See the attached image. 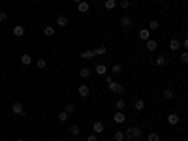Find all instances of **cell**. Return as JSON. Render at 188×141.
Segmentation results:
<instances>
[{
  "instance_id": "cell-5",
  "label": "cell",
  "mask_w": 188,
  "mask_h": 141,
  "mask_svg": "<svg viewBox=\"0 0 188 141\" xmlns=\"http://www.w3.org/2000/svg\"><path fill=\"white\" fill-rule=\"evenodd\" d=\"M179 120H181V117H179L177 113H169V115H167V122H169L171 126H175V124H177Z\"/></svg>"
},
{
  "instance_id": "cell-32",
  "label": "cell",
  "mask_w": 188,
  "mask_h": 141,
  "mask_svg": "<svg viewBox=\"0 0 188 141\" xmlns=\"http://www.w3.org/2000/svg\"><path fill=\"white\" fill-rule=\"evenodd\" d=\"M79 75H81V77H89V75H90V70H89V68H83V70L81 72H79Z\"/></svg>"
},
{
  "instance_id": "cell-34",
  "label": "cell",
  "mask_w": 188,
  "mask_h": 141,
  "mask_svg": "<svg viewBox=\"0 0 188 141\" xmlns=\"http://www.w3.org/2000/svg\"><path fill=\"white\" fill-rule=\"evenodd\" d=\"M156 64H158V66H164V64H166V56H158V58H156Z\"/></svg>"
},
{
  "instance_id": "cell-35",
  "label": "cell",
  "mask_w": 188,
  "mask_h": 141,
  "mask_svg": "<svg viewBox=\"0 0 188 141\" xmlns=\"http://www.w3.org/2000/svg\"><path fill=\"white\" fill-rule=\"evenodd\" d=\"M181 62H188V53H186V51H182V53H181Z\"/></svg>"
},
{
  "instance_id": "cell-11",
  "label": "cell",
  "mask_w": 188,
  "mask_h": 141,
  "mask_svg": "<svg viewBox=\"0 0 188 141\" xmlns=\"http://www.w3.org/2000/svg\"><path fill=\"white\" fill-rule=\"evenodd\" d=\"M77 10L81 11V13H87V11L90 10V6H89V2H85V0H83V2H79L77 4Z\"/></svg>"
},
{
  "instance_id": "cell-30",
  "label": "cell",
  "mask_w": 188,
  "mask_h": 141,
  "mask_svg": "<svg viewBox=\"0 0 188 141\" xmlns=\"http://www.w3.org/2000/svg\"><path fill=\"white\" fill-rule=\"evenodd\" d=\"M36 64H38L40 70H43V68L47 66V60H45V58H38V62H36Z\"/></svg>"
},
{
  "instance_id": "cell-13",
  "label": "cell",
  "mask_w": 188,
  "mask_h": 141,
  "mask_svg": "<svg viewBox=\"0 0 188 141\" xmlns=\"http://www.w3.org/2000/svg\"><path fill=\"white\" fill-rule=\"evenodd\" d=\"M92 130H94V134H102V132H103V122L96 120V122L92 124Z\"/></svg>"
},
{
  "instance_id": "cell-16",
  "label": "cell",
  "mask_w": 188,
  "mask_h": 141,
  "mask_svg": "<svg viewBox=\"0 0 188 141\" xmlns=\"http://www.w3.org/2000/svg\"><path fill=\"white\" fill-rule=\"evenodd\" d=\"M156 47H158V43L154 42V40H147V49L153 53V51H156Z\"/></svg>"
},
{
  "instance_id": "cell-22",
  "label": "cell",
  "mask_w": 188,
  "mask_h": 141,
  "mask_svg": "<svg viewBox=\"0 0 188 141\" xmlns=\"http://www.w3.org/2000/svg\"><path fill=\"white\" fill-rule=\"evenodd\" d=\"M160 28V23L156 21V19H154V21H151L149 23V30H158Z\"/></svg>"
},
{
  "instance_id": "cell-6",
  "label": "cell",
  "mask_w": 188,
  "mask_h": 141,
  "mask_svg": "<svg viewBox=\"0 0 188 141\" xmlns=\"http://www.w3.org/2000/svg\"><path fill=\"white\" fill-rule=\"evenodd\" d=\"M77 92H79V96H81V98H87V96H89V92H90V88L87 87V85H79Z\"/></svg>"
},
{
  "instance_id": "cell-37",
  "label": "cell",
  "mask_w": 188,
  "mask_h": 141,
  "mask_svg": "<svg viewBox=\"0 0 188 141\" xmlns=\"http://www.w3.org/2000/svg\"><path fill=\"white\" fill-rule=\"evenodd\" d=\"M87 141H98V138H96V134H92V135H89V138H87Z\"/></svg>"
},
{
  "instance_id": "cell-15",
  "label": "cell",
  "mask_w": 188,
  "mask_h": 141,
  "mask_svg": "<svg viewBox=\"0 0 188 141\" xmlns=\"http://www.w3.org/2000/svg\"><path fill=\"white\" fill-rule=\"evenodd\" d=\"M134 107H135L137 111H143V109H145V102H143L141 98H137V100L134 102Z\"/></svg>"
},
{
  "instance_id": "cell-29",
  "label": "cell",
  "mask_w": 188,
  "mask_h": 141,
  "mask_svg": "<svg viewBox=\"0 0 188 141\" xmlns=\"http://www.w3.org/2000/svg\"><path fill=\"white\" fill-rule=\"evenodd\" d=\"M70 132H71V135H79V134H81V130H79L77 124H74V126L70 128Z\"/></svg>"
},
{
  "instance_id": "cell-25",
  "label": "cell",
  "mask_w": 188,
  "mask_h": 141,
  "mask_svg": "<svg viewBox=\"0 0 188 141\" xmlns=\"http://www.w3.org/2000/svg\"><path fill=\"white\" fill-rule=\"evenodd\" d=\"M43 34L45 36H53L55 34V26H45L43 28Z\"/></svg>"
},
{
  "instance_id": "cell-18",
  "label": "cell",
  "mask_w": 188,
  "mask_h": 141,
  "mask_svg": "<svg viewBox=\"0 0 188 141\" xmlns=\"http://www.w3.org/2000/svg\"><path fill=\"white\" fill-rule=\"evenodd\" d=\"M64 111H66L68 115H71V113L75 111V103H74V102H68V103H66V107H64Z\"/></svg>"
},
{
  "instance_id": "cell-9",
  "label": "cell",
  "mask_w": 188,
  "mask_h": 141,
  "mask_svg": "<svg viewBox=\"0 0 188 141\" xmlns=\"http://www.w3.org/2000/svg\"><path fill=\"white\" fill-rule=\"evenodd\" d=\"M92 53H94V56H102V55L107 53V47L105 45H100V47H96V49H92Z\"/></svg>"
},
{
  "instance_id": "cell-8",
  "label": "cell",
  "mask_w": 188,
  "mask_h": 141,
  "mask_svg": "<svg viewBox=\"0 0 188 141\" xmlns=\"http://www.w3.org/2000/svg\"><path fill=\"white\" fill-rule=\"evenodd\" d=\"M139 38H141L143 42L151 40V30H149V28H141V30H139Z\"/></svg>"
},
{
  "instance_id": "cell-21",
  "label": "cell",
  "mask_w": 188,
  "mask_h": 141,
  "mask_svg": "<svg viewBox=\"0 0 188 141\" xmlns=\"http://www.w3.org/2000/svg\"><path fill=\"white\" fill-rule=\"evenodd\" d=\"M21 62L25 64V66H28V64L32 62V56H30V55H23V56H21Z\"/></svg>"
},
{
  "instance_id": "cell-23",
  "label": "cell",
  "mask_w": 188,
  "mask_h": 141,
  "mask_svg": "<svg viewBox=\"0 0 188 141\" xmlns=\"http://www.w3.org/2000/svg\"><path fill=\"white\" fill-rule=\"evenodd\" d=\"M162 98H164V100H171V98H173V92H171L169 88H167V90H164V92H162Z\"/></svg>"
},
{
  "instance_id": "cell-14",
  "label": "cell",
  "mask_w": 188,
  "mask_h": 141,
  "mask_svg": "<svg viewBox=\"0 0 188 141\" xmlns=\"http://www.w3.org/2000/svg\"><path fill=\"white\" fill-rule=\"evenodd\" d=\"M81 58H83V60H90V58H94V53H92V49H87V51H83V53H81Z\"/></svg>"
},
{
  "instance_id": "cell-36",
  "label": "cell",
  "mask_w": 188,
  "mask_h": 141,
  "mask_svg": "<svg viewBox=\"0 0 188 141\" xmlns=\"http://www.w3.org/2000/svg\"><path fill=\"white\" fill-rule=\"evenodd\" d=\"M6 19H8V13L6 11H0V23H4Z\"/></svg>"
},
{
  "instance_id": "cell-27",
  "label": "cell",
  "mask_w": 188,
  "mask_h": 141,
  "mask_svg": "<svg viewBox=\"0 0 188 141\" xmlns=\"http://www.w3.org/2000/svg\"><path fill=\"white\" fill-rule=\"evenodd\" d=\"M115 141H124V132H115Z\"/></svg>"
},
{
  "instance_id": "cell-3",
  "label": "cell",
  "mask_w": 188,
  "mask_h": 141,
  "mask_svg": "<svg viewBox=\"0 0 188 141\" xmlns=\"http://www.w3.org/2000/svg\"><path fill=\"white\" fill-rule=\"evenodd\" d=\"M11 113H15V115H25L23 103L21 102H13V103H11Z\"/></svg>"
},
{
  "instance_id": "cell-28",
  "label": "cell",
  "mask_w": 188,
  "mask_h": 141,
  "mask_svg": "<svg viewBox=\"0 0 188 141\" xmlns=\"http://www.w3.org/2000/svg\"><path fill=\"white\" fill-rule=\"evenodd\" d=\"M115 103H117V111H122V109H124V106H126L124 100H117Z\"/></svg>"
},
{
  "instance_id": "cell-33",
  "label": "cell",
  "mask_w": 188,
  "mask_h": 141,
  "mask_svg": "<svg viewBox=\"0 0 188 141\" xmlns=\"http://www.w3.org/2000/svg\"><path fill=\"white\" fill-rule=\"evenodd\" d=\"M121 8L122 10H128L130 8V0H121Z\"/></svg>"
},
{
  "instance_id": "cell-31",
  "label": "cell",
  "mask_w": 188,
  "mask_h": 141,
  "mask_svg": "<svg viewBox=\"0 0 188 141\" xmlns=\"http://www.w3.org/2000/svg\"><path fill=\"white\" fill-rule=\"evenodd\" d=\"M115 6H117V4H115V0H105V10H113Z\"/></svg>"
},
{
  "instance_id": "cell-1",
  "label": "cell",
  "mask_w": 188,
  "mask_h": 141,
  "mask_svg": "<svg viewBox=\"0 0 188 141\" xmlns=\"http://www.w3.org/2000/svg\"><path fill=\"white\" fill-rule=\"evenodd\" d=\"M141 135H143V132H141V128L139 126H130L128 130L124 132V139H141Z\"/></svg>"
},
{
  "instance_id": "cell-17",
  "label": "cell",
  "mask_w": 188,
  "mask_h": 141,
  "mask_svg": "<svg viewBox=\"0 0 188 141\" xmlns=\"http://www.w3.org/2000/svg\"><path fill=\"white\" fill-rule=\"evenodd\" d=\"M57 25H58V26H66V25H68V17H66V15H58Z\"/></svg>"
},
{
  "instance_id": "cell-20",
  "label": "cell",
  "mask_w": 188,
  "mask_h": 141,
  "mask_svg": "<svg viewBox=\"0 0 188 141\" xmlns=\"http://www.w3.org/2000/svg\"><path fill=\"white\" fill-rule=\"evenodd\" d=\"M122 72V66L121 64H113V68H111V74H115V75H119Z\"/></svg>"
},
{
  "instance_id": "cell-19",
  "label": "cell",
  "mask_w": 188,
  "mask_h": 141,
  "mask_svg": "<svg viewBox=\"0 0 188 141\" xmlns=\"http://www.w3.org/2000/svg\"><path fill=\"white\" fill-rule=\"evenodd\" d=\"M23 34H25V28H23V26H13V36H17V38H21Z\"/></svg>"
},
{
  "instance_id": "cell-38",
  "label": "cell",
  "mask_w": 188,
  "mask_h": 141,
  "mask_svg": "<svg viewBox=\"0 0 188 141\" xmlns=\"http://www.w3.org/2000/svg\"><path fill=\"white\" fill-rule=\"evenodd\" d=\"M111 81H113V75H107V74H105V83H107V85H109Z\"/></svg>"
},
{
  "instance_id": "cell-40",
  "label": "cell",
  "mask_w": 188,
  "mask_h": 141,
  "mask_svg": "<svg viewBox=\"0 0 188 141\" xmlns=\"http://www.w3.org/2000/svg\"><path fill=\"white\" fill-rule=\"evenodd\" d=\"M15 141H25V139H15Z\"/></svg>"
},
{
  "instance_id": "cell-10",
  "label": "cell",
  "mask_w": 188,
  "mask_h": 141,
  "mask_svg": "<svg viewBox=\"0 0 188 141\" xmlns=\"http://www.w3.org/2000/svg\"><path fill=\"white\" fill-rule=\"evenodd\" d=\"M94 70H96V74H98V75H105L107 74V66H105V64H96Z\"/></svg>"
},
{
  "instance_id": "cell-12",
  "label": "cell",
  "mask_w": 188,
  "mask_h": 141,
  "mask_svg": "<svg viewBox=\"0 0 188 141\" xmlns=\"http://www.w3.org/2000/svg\"><path fill=\"white\" fill-rule=\"evenodd\" d=\"M179 47H181V42H179L177 38L169 40V49H171V51H179Z\"/></svg>"
},
{
  "instance_id": "cell-2",
  "label": "cell",
  "mask_w": 188,
  "mask_h": 141,
  "mask_svg": "<svg viewBox=\"0 0 188 141\" xmlns=\"http://www.w3.org/2000/svg\"><path fill=\"white\" fill-rule=\"evenodd\" d=\"M109 90L113 92V94H122V92H124V87H122L121 83H117V81H111L109 83Z\"/></svg>"
},
{
  "instance_id": "cell-39",
  "label": "cell",
  "mask_w": 188,
  "mask_h": 141,
  "mask_svg": "<svg viewBox=\"0 0 188 141\" xmlns=\"http://www.w3.org/2000/svg\"><path fill=\"white\" fill-rule=\"evenodd\" d=\"M74 2H75V4H79V2H83V0H74Z\"/></svg>"
},
{
  "instance_id": "cell-26",
  "label": "cell",
  "mask_w": 188,
  "mask_h": 141,
  "mask_svg": "<svg viewBox=\"0 0 188 141\" xmlns=\"http://www.w3.org/2000/svg\"><path fill=\"white\" fill-rule=\"evenodd\" d=\"M68 117H70V115H68L66 111H60V113H58V120H60V122H66Z\"/></svg>"
},
{
  "instance_id": "cell-4",
  "label": "cell",
  "mask_w": 188,
  "mask_h": 141,
  "mask_svg": "<svg viewBox=\"0 0 188 141\" xmlns=\"http://www.w3.org/2000/svg\"><path fill=\"white\" fill-rule=\"evenodd\" d=\"M119 25H121L122 28H130V26H132V17H128V15H124V17H121Z\"/></svg>"
},
{
  "instance_id": "cell-7",
  "label": "cell",
  "mask_w": 188,
  "mask_h": 141,
  "mask_svg": "<svg viewBox=\"0 0 188 141\" xmlns=\"http://www.w3.org/2000/svg\"><path fill=\"white\" fill-rule=\"evenodd\" d=\"M113 120H115L117 124H122V122L126 120V115H124L122 111H117V113H115V117H113Z\"/></svg>"
},
{
  "instance_id": "cell-24",
  "label": "cell",
  "mask_w": 188,
  "mask_h": 141,
  "mask_svg": "<svg viewBox=\"0 0 188 141\" xmlns=\"http://www.w3.org/2000/svg\"><path fill=\"white\" fill-rule=\"evenodd\" d=\"M147 141H160V135L154 134V132H151V134L147 135Z\"/></svg>"
}]
</instances>
